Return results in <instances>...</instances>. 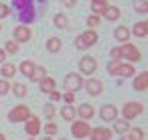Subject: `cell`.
Wrapping results in <instances>:
<instances>
[{
    "mask_svg": "<svg viewBox=\"0 0 148 140\" xmlns=\"http://www.w3.org/2000/svg\"><path fill=\"white\" fill-rule=\"evenodd\" d=\"M77 114H79V118H81L83 122H87V120H91V118H93L95 110H93L89 104H81V106L77 108Z\"/></svg>",
    "mask_w": 148,
    "mask_h": 140,
    "instance_id": "cell-14",
    "label": "cell"
},
{
    "mask_svg": "<svg viewBox=\"0 0 148 140\" xmlns=\"http://www.w3.org/2000/svg\"><path fill=\"white\" fill-rule=\"evenodd\" d=\"M95 67H97V63H95L93 57H83V59L79 61V69H81L83 75H91V73H95Z\"/></svg>",
    "mask_w": 148,
    "mask_h": 140,
    "instance_id": "cell-8",
    "label": "cell"
},
{
    "mask_svg": "<svg viewBox=\"0 0 148 140\" xmlns=\"http://www.w3.org/2000/svg\"><path fill=\"white\" fill-rule=\"evenodd\" d=\"M41 91H45V93H51V91H55V79L47 75V77L41 81Z\"/></svg>",
    "mask_w": 148,
    "mask_h": 140,
    "instance_id": "cell-19",
    "label": "cell"
},
{
    "mask_svg": "<svg viewBox=\"0 0 148 140\" xmlns=\"http://www.w3.org/2000/svg\"><path fill=\"white\" fill-rule=\"evenodd\" d=\"M45 77H47V71H45V69H43L41 65H35V67H33V73H31V79H33V81H39V83H41V81H43Z\"/></svg>",
    "mask_w": 148,
    "mask_h": 140,
    "instance_id": "cell-18",
    "label": "cell"
},
{
    "mask_svg": "<svg viewBox=\"0 0 148 140\" xmlns=\"http://www.w3.org/2000/svg\"><path fill=\"white\" fill-rule=\"evenodd\" d=\"M4 51H6V53H10V55L18 53V43H16V41H8V43H6V47H4Z\"/></svg>",
    "mask_w": 148,
    "mask_h": 140,
    "instance_id": "cell-30",
    "label": "cell"
},
{
    "mask_svg": "<svg viewBox=\"0 0 148 140\" xmlns=\"http://www.w3.org/2000/svg\"><path fill=\"white\" fill-rule=\"evenodd\" d=\"M14 73H16V67L12 63H2V75L4 77H12Z\"/></svg>",
    "mask_w": 148,
    "mask_h": 140,
    "instance_id": "cell-27",
    "label": "cell"
},
{
    "mask_svg": "<svg viewBox=\"0 0 148 140\" xmlns=\"http://www.w3.org/2000/svg\"><path fill=\"white\" fill-rule=\"evenodd\" d=\"M136 12H140V14L148 12V2H146V0H138V2H136Z\"/></svg>",
    "mask_w": 148,
    "mask_h": 140,
    "instance_id": "cell-31",
    "label": "cell"
},
{
    "mask_svg": "<svg viewBox=\"0 0 148 140\" xmlns=\"http://www.w3.org/2000/svg\"><path fill=\"white\" fill-rule=\"evenodd\" d=\"M99 116H101V120H106V122H112V120H116V116H118V110H116V106H112V104H106V106L99 110Z\"/></svg>",
    "mask_w": 148,
    "mask_h": 140,
    "instance_id": "cell-12",
    "label": "cell"
},
{
    "mask_svg": "<svg viewBox=\"0 0 148 140\" xmlns=\"http://www.w3.org/2000/svg\"><path fill=\"white\" fill-rule=\"evenodd\" d=\"M132 33H134L136 37H146V35H148V23H146V21L136 23L134 29H132Z\"/></svg>",
    "mask_w": 148,
    "mask_h": 140,
    "instance_id": "cell-17",
    "label": "cell"
},
{
    "mask_svg": "<svg viewBox=\"0 0 148 140\" xmlns=\"http://www.w3.org/2000/svg\"><path fill=\"white\" fill-rule=\"evenodd\" d=\"M53 23H55V27H57V29H67V27H69V21H67V16H65V14H55Z\"/></svg>",
    "mask_w": 148,
    "mask_h": 140,
    "instance_id": "cell-23",
    "label": "cell"
},
{
    "mask_svg": "<svg viewBox=\"0 0 148 140\" xmlns=\"http://www.w3.org/2000/svg\"><path fill=\"white\" fill-rule=\"evenodd\" d=\"M8 14H10V8H8L6 4L0 2V19H4V16H8Z\"/></svg>",
    "mask_w": 148,
    "mask_h": 140,
    "instance_id": "cell-35",
    "label": "cell"
},
{
    "mask_svg": "<svg viewBox=\"0 0 148 140\" xmlns=\"http://www.w3.org/2000/svg\"><path fill=\"white\" fill-rule=\"evenodd\" d=\"M47 49H49L51 53H57V51L61 49V39H57V37H51V39L47 41Z\"/></svg>",
    "mask_w": 148,
    "mask_h": 140,
    "instance_id": "cell-24",
    "label": "cell"
},
{
    "mask_svg": "<svg viewBox=\"0 0 148 140\" xmlns=\"http://www.w3.org/2000/svg\"><path fill=\"white\" fill-rule=\"evenodd\" d=\"M59 97H61V95H59V91H51V100H53V102H57Z\"/></svg>",
    "mask_w": 148,
    "mask_h": 140,
    "instance_id": "cell-40",
    "label": "cell"
},
{
    "mask_svg": "<svg viewBox=\"0 0 148 140\" xmlns=\"http://www.w3.org/2000/svg\"><path fill=\"white\" fill-rule=\"evenodd\" d=\"M63 100H65V106H69V104H73V100H75V93H69V91H65Z\"/></svg>",
    "mask_w": 148,
    "mask_h": 140,
    "instance_id": "cell-38",
    "label": "cell"
},
{
    "mask_svg": "<svg viewBox=\"0 0 148 140\" xmlns=\"http://www.w3.org/2000/svg\"><path fill=\"white\" fill-rule=\"evenodd\" d=\"M61 140H67V138H61Z\"/></svg>",
    "mask_w": 148,
    "mask_h": 140,
    "instance_id": "cell-46",
    "label": "cell"
},
{
    "mask_svg": "<svg viewBox=\"0 0 148 140\" xmlns=\"http://www.w3.org/2000/svg\"><path fill=\"white\" fill-rule=\"evenodd\" d=\"M0 140H6V138H4V134H0Z\"/></svg>",
    "mask_w": 148,
    "mask_h": 140,
    "instance_id": "cell-44",
    "label": "cell"
},
{
    "mask_svg": "<svg viewBox=\"0 0 148 140\" xmlns=\"http://www.w3.org/2000/svg\"><path fill=\"white\" fill-rule=\"evenodd\" d=\"M89 136H91V140H110L112 138V130H108V128H93L89 132Z\"/></svg>",
    "mask_w": 148,
    "mask_h": 140,
    "instance_id": "cell-13",
    "label": "cell"
},
{
    "mask_svg": "<svg viewBox=\"0 0 148 140\" xmlns=\"http://www.w3.org/2000/svg\"><path fill=\"white\" fill-rule=\"evenodd\" d=\"M61 116H63L65 120H69V122H71V120L75 118V110H73L71 106H63V110H61Z\"/></svg>",
    "mask_w": 148,
    "mask_h": 140,
    "instance_id": "cell-28",
    "label": "cell"
},
{
    "mask_svg": "<svg viewBox=\"0 0 148 140\" xmlns=\"http://www.w3.org/2000/svg\"><path fill=\"white\" fill-rule=\"evenodd\" d=\"M71 132H73V136H75V138H87V136H89V132H91V128H89V124H87V122L79 120V122H73Z\"/></svg>",
    "mask_w": 148,
    "mask_h": 140,
    "instance_id": "cell-7",
    "label": "cell"
},
{
    "mask_svg": "<svg viewBox=\"0 0 148 140\" xmlns=\"http://www.w3.org/2000/svg\"><path fill=\"white\" fill-rule=\"evenodd\" d=\"M120 53H122V59H128L130 63H136V61L142 59L140 51H138L134 45H130V43H124V47L120 49Z\"/></svg>",
    "mask_w": 148,
    "mask_h": 140,
    "instance_id": "cell-3",
    "label": "cell"
},
{
    "mask_svg": "<svg viewBox=\"0 0 148 140\" xmlns=\"http://www.w3.org/2000/svg\"><path fill=\"white\" fill-rule=\"evenodd\" d=\"M29 140H35V138H29Z\"/></svg>",
    "mask_w": 148,
    "mask_h": 140,
    "instance_id": "cell-45",
    "label": "cell"
},
{
    "mask_svg": "<svg viewBox=\"0 0 148 140\" xmlns=\"http://www.w3.org/2000/svg\"><path fill=\"white\" fill-rule=\"evenodd\" d=\"M130 130V124L126 122V120H118L116 118V122H114V132H118V134H126Z\"/></svg>",
    "mask_w": 148,
    "mask_h": 140,
    "instance_id": "cell-22",
    "label": "cell"
},
{
    "mask_svg": "<svg viewBox=\"0 0 148 140\" xmlns=\"http://www.w3.org/2000/svg\"><path fill=\"white\" fill-rule=\"evenodd\" d=\"M12 89H14V95H16V97H25V95H27V87H25L23 83H14Z\"/></svg>",
    "mask_w": 148,
    "mask_h": 140,
    "instance_id": "cell-29",
    "label": "cell"
},
{
    "mask_svg": "<svg viewBox=\"0 0 148 140\" xmlns=\"http://www.w3.org/2000/svg\"><path fill=\"white\" fill-rule=\"evenodd\" d=\"M106 6H108L106 0H91V12H93L95 16H99V12H103Z\"/></svg>",
    "mask_w": 148,
    "mask_h": 140,
    "instance_id": "cell-20",
    "label": "cell"
},
{
    "mask_svg": "<svg viewBox=\"0 0 148 140\" xmlns=\"http://www.w3.org/2000/svg\"><path fill=\"white\" fill-rule=\"evenodd\" d=\"M41 140H53V138H51V136H45V138H41Z\"/></svg>",
    "mask_w": 148,
    "mask_h": 140,
    "instance_id": "cell-43",
    "label": "cell"
},
{
    "mask_svg": "<svg viewBox=\"0 0 148 140\" xmlns=\"http://www.w3.org/2000/svg\"><path fill=\"white\" fill-rule=\"evenodd\" d=\"M114 35H116V39H118V41H128V39H130V31H128L126 27H118Z\"/></svg>",
    "mask_w": 148,
    "mask_h": 140,
    "instance_id": "cell-25",
    "label": "cell"
},
{
    "mask_svg": "<svg viewBox=\"0 0 148 140\" xmlns=\"http://www.w3.org/2000/svg\"><path fill=\"white\" fill-rule=\"evenodd\" d=\"M45 134H47V136H53V134H57V124H53V122L45 124Z\"/></svg>",
    "mask_w": 148,
    "mask_h": 140,
    "instance_id": "cell-32",
    "label": "cell"
},
{
    "mask_svg": "<svg viewBox=\"0 0 148 140\" xmlns=\"http://www.w3.org/2000/svg\"><path fill=\"white\" fill-rule=\"evenodd\" d=\"M33 61H23L21 63V73L23 75H27V77H31V73H33Z\"/></svg>",
    "mask_w": 148,
    "mask_h": 140,
    "instance_id": "cell-26",
    "label": "cell"
},
{
    "mask_svg": "<svg viewBox=\"0 0 148 140\" xmlns=\"http://www.w3.org/2000/svg\"><path fill=\"white\" fill-rule=\"evenodd\" d=\"M8 89H10L8 81H4V79H0V95H4V93H6Z\"/></svg>",
    "mask_w": 148,
    "mask_h": 140,
    "instance_id": "cell-34",
    "label": "cell"
},
{
    "mask_svg": "<svg viewBox=\"0 0 148 140\" xmlns=\"http://www.w3.org/2000/svg\"><path fill=\"white\" fill-rule=\"evenodd\" d=\"M45 116H47L49 120H53V116H55V108H53L51 104H47V106H45Z\"/></svg>",
    "mask_w": 148,
    "mask_h": 140,
    "instance_id": "cell-33",
    "label": "cell"
},
{
    "mask_svg": "<svg viewBox=\"0 0 148 140\" xmlns=\"http://www.w3.org/2000/svg\"><path fill=\"white\" fill-rule=\"evenodd\" d=\"M85 89H87L89 95H99L103 91V85H101L99 79H87L85 81Z\"/></svg>",
    "mask_w": 148,
    "mask_h": 140,
    "instance_id": "cell-11",
    "label": "cell"
},
{
    "mask_svg": "<svg viewBox=\"0 0 148 140\" xmlns=\"http://www.w3.org/2000/svg\"><path fill=\"white\" fill-rule=\"evenodd\" d=\"M87 25H89L91 29H93V27H97V25H99V16H95V14H91V16L87 19Z\"/></svg>",
    "mask_w": 148,
    "mask_h": 140,
    "instance_id": "cell-36",
    "label": "cell"
},
{
    "mask_svg": "<svg viewBox=\"0 0 148 140\" xmlns=\"http://www.w3.org/2000/svg\"><path fill=\"white\" fill-rule=\"evenodd\" d=\"M142 112H144V106H142V104H138V102L126 104V106H124V120L128 122V120H132V118L140 116Z\"/></svg>",
    "mask_w": 148,
    "mask_h": 140,
    "instance_id": "cell-6",
    "label": "cell"
},
{
    "mask_svg": "<svg viewBox=\"0 0 148 140\" xmlns=\"http://www.w3.org/2000/svg\"><path fill=\"white\" fill-rule=\"evenodd\" d=\"M29 39H31V29L25 27V25H18V27L14 29V41H16V43H25V41H29Z\"/></svg>",
    "mask_w": 148,
    "mask_h": 140,
    "instance_id": "cell-10",
    "label": "cell"
},
{
    "mask_svg": "<svg viewBox=\"0 0 148 140\" xmlns=\"http://www.w3.org/2000/svg\"><path fill=\"white\" fill-rule=\"evenodd\" d=\"M4 59H6V51H4V49H0V65L4 63Z\"/></svg>",
    "mask_w": 148,
    "mask_h": 140,
    "instance_id": "cell-39",
    "label": "cell"
},
{
    "mask_svg": "<svg viewBox=\"0 0 148 140\" xmlns=\"http://www.w3.org/2000/svg\"><path fill=\"white\" fill-rule=\"evenodd\" d=\"M81 85H83V79H81L79 73H67V77H65V89L69 93H75L77 89H81Z\"/></svg>",
    "mask_w": 148,
    "mask_h": 140,
    "instance_id": "cell-4",
    "label": "cell"
},
{
    "mask_svg": "<svg viewBox=\"0 0 148 140\" xmlns=\"http://www.w3.org/2000/svg\"><path fill=\"white\" fill-rule=\"evenodd\" d=\"M122 140H134V138H132V136H130V132H126V134H124V136H122Z\"/></svg>",
    "mask_w": 148,
    "mask_h": 140,
    "instance_id": "cell-42",
    "label": "cell"
},
{
    "mask_svg": "<svg viewBox=\"0 0 148 140\" xmlns=\"http://www.w3.org/2000/svg\"><path fill=\"white\" fill-rule=\"evenodd\" d=\"M110 55H112V59H114V61H120V59H122V53H120V49H116V47L110 51Z\"/></svg>",
    "mask_w": 148,
    "mask_h": 140,
    "instance_id": "cell-37",
    "label": "cell"
},
{
    "mask_svg": "<svg viewBox=\"0 0 148 140\" xmlns=\"http://www.w3.org/2000/svg\"><path fill=\"white\" fill-rule=\"evenodd\" d=\"M103 16H106L108 21H116V19H120V8H118V6H106Z\"/></svg>",
    "mask_w": 148,
    "mask_h": 140,
    "instance_id": "cell-21",
    "label": "cell"
},
{
    "mask_svg": "<svg viewBox=\"0 0 148 140\" xmlns=\"http://www.w3.org/2000/svg\"><path fill=\"white\" fill-rule=\"evenodd\" d=\"M116 73H118L120 77H132L136 71H134V67H132V65H120V63H118V67H116L114 75H116Z\"/></svg>",
    "mask_w": 148,
    "mask_h": 140,
    "instance_id": "cell-15",
    "label": "cell"
},
{
    "mask_svg": "<svg viewBox=\"0 0 148 140\" xmlns=\"http://www.w3.org/2000/svg\"><path fill=\"white\" fill-rule=\"evenodd\" d=\"M63 4H65V6H73V4H75V0H63Z\"/></svg>",
    "mask_w": 148,
    "mask_h": 140,
    "instance_id": "cell-41",
    "label": "cell"
},
{
    "mask_svg": "<svg viewBox=\"0 0 148 140\" xmlns=\"http://www.w3.org/2000/svg\"><path fill=\"white\" fill-rule=\"evenodd\" d=\"M12 4L18 12V19L23 23H33L35 16H37V10H35V2L33 0H12Z\"/></svg>",
    "mask_w": 148,
    "mask_h": 140,
    "instance_id": "cell-1",
    "label": "cell"
},
{
    "mask_svg": "<svg viewBox=\"0 0 148 140\" xmlns=\"http://www.w3.org/2000/svg\"><path fill=\"white\" fill-rule=\"evenodd\" d=\"M8 118H10V122H27L31 118V112L27 106H16L14 110H10Z\"/></svg>",
    "mask_w": 148,
    "mask_h": 140,
    "instance_id": "cell-5",
    "label": "cell"
},
{
    "mask_svg": "<svg viewBox=\"0 0 148 140\" xmlns=\"http://www.w3.org/2000/svg\"><path fill=\"white\" fill-rule=\"evenodd\" d=\"M95 41H97L95 31H87V33H83V35H79V37H77L75 47H77V49H87V47L95 45Z\"/></svg>",
    "mask_w": 148,
    "mask_h": 140,
    "instance_id": "cell-2",
    "label": "cell"
},
{
    "mask_svg": "<svg viewBox=\"0 0 148 140\" xmlns=\"http://www.w3.org/2000/svg\"><path fill=\"white\" fill-rule=\"evenodd\" d=\"M0 29H2V25H0Z\"/></svg>",
    "mask_w": 148,
    "mask_h": 140,
    "instance_id": "cell-47",
    "label": "cell"
},
{
    "mask_svg": "<svg viewBox=\"0 0 148 140\" xmlns=\"http://www.w3.org/2000/svg\"><path fill=\"white\" fill-rule=\"evenodd\" d=\"M39 132H41V120H39L37 116H31V118L27 120V134L35 138Z\"/></svg>",
    "mask_w": 148,
    "mask_h": 140,
    "instance_id": "cell-9",
    "label": "cell"
},
{
    "mask_svg": "<svg viewBox=\"0 0 148 140\" xmlns=\"http://www.w3.org/2000/svg\"><path fill=\"white\" fill-rule=\"evenodd\" d=\"M146 87H148V73H140V75L134 79V89L144 91Z\"/></svg>",
    "mask_w": 148,
    "mask_h": 140,
    "instance_id": "cell-16",
    "label": "cell"
}]
</instances>
